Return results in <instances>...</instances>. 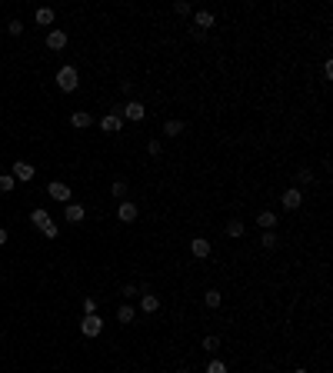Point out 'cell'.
I'll list each match as a JSON object with an SVG mask.
<instances>
[{"mask_svg": "<svg viewBox=\"0 0 333 373\" xmlns=\"http://www.w3.org/2000/svg\"><path fill=\"white\" fill-rule=\"evenodd\" d=\"M110 193L117 197V203H120V200H127V184H123V180H113V184H110Z\"/></svg>", "mask_w": 333, "mask_h": 373, "instance_id": "23", "label": "cell"}, {"mask_svg": "<svg viewBox=\"0 0 333 373\" xmlns=\"http://www.w3.org/2000/svg\"><path fill=\"white\" fill-rule=\"evenodd\" d=\"M203 303H207V310H217L223 303V293L220 290H207V296H203Z\"/></svg>", "mask_w": 333, "mask_h": 373, "instance_id": "20", "label": "cell"}, {"mask_svg": "<svg viewBox=\"0 0 333 373\" xmlns=\"http://www.w3.org/2000/svg\"><path fill=\"white\" fill-rule=\"evenodd\" d=\"M293 373H310V370H307V367H297V370H293Z\"/></svg>", "mask_w": 333, "mask_h": 373, "instance_id": "35", "label": "cell"}, {"mask_svg": "<svg viewBox=\"0 0 333 373\" xmlns=\"http://www.w3.org/2000/svg\"><path fill=\"white\" fill-rule=\"evenodd\" d=\"M47 193H50L54 200H60V203H70V200H74V190H70L67 184H60V180H54V184L47 186Z\"/></svg>", "mask_w": 333, "mask_h": 373, "instance_id": "8", "label": "cell"}, {"mask_svg": "<svg viewBox=\"0 0 333 373\" xmlns=\"http://www.w3.org/2000/svg\"><path fill=\"white\" fill-rule=\"evenodd\" d=\"M140 310H144V313H157V310H160V296L157 293H140Z\"/></svg>", "mask_w": 333, "mask_h": 373, "instance_id": "14", "label": "cell"}, {"mask_svg": "<svg viewBox=\"0 0 333 373\" xmlns=\"http://www.w3.org/2000/svg\"><path fill=\"white\" fill-rule=\"evenodd\" d=\"M203 350L217 353V350H220V337H213V333H210V337H203Z\"/></svg>", "mask_w": 333, "mask_h": 373, "instance_id": "26", "label": "cell"}, {"mask_svg": "<svg viewBox=\"0 0 333 373\" xmlns=\"http://www.w3.org/2000/svg\"><path fill=\"white\" fill-rule=\"evenodd\" d=\"M87 313H97V300H93V296L83 300V317H87Z\"/></svg>", "mask_w": 333, "mask_h": 373, "instance_id": "32", "label": "cell"}, {"mask_svg": "<svg viewBox=\"0 0 333 373\" xmlns=\"http://www.w3.org/2000/svg\"><path fill=\"white\" fill-rule=\"evenodd\" d=\"M67 47V33L64 30H47V50H64Z\"/></svg>", "mask_w": 333, "mask_h": 373, "instance_id": "11", "label": "cell"}, {"mask_svg": "<svg viewBox=\"0 0 333 373\" xmlns=\"http://www.w3.org/2000/svg\"><path fill=\"white\" fill-rule=\"evenodd\" d=\"M207 373H230V370H227V363L223 360H210L207 363Z\"/></svg>", "mask_w": 333, "mask_h": 373, "instance_id": "27", "label": "cell"}, {"mask_svg": "<svg viewBox=\"0 0 333 373\" xmlns=\"http://www.w3.org/2000/svg\"><path fill=\"white\" fill-rule=\"evenodd\" d=\"M120 127H123V120L117 117V113H107V117H100V130H103V133H120Z\"/></svg>", "mask_w": 333, "mask_h": 373, "instance_id": "12", "label": "cell"}, {"mask_svg": "<svg viewBox=\"0 0 333 373\" xmlns=\"http://www.w3.org/2000/svg\"><path fill=\"white\" fill-rule=\"evenodd\" d=\"M113 113H117L120 120L140 123V120H144V117H147V107H144V103H140V100H127V103H123V107H117V110H113Z\"/></svg>", "mask_w": 333, "mask_h": 373, "instance_id": "1", "label": "cell"}, {"mask_svg": "<svg viewBox=\"0 0 333 373\" xmlns=\"http://www.w3.org/2000/svg\"><path fill=\"white\" fill-rule=\"evenodd\" d=\"M7 33H10V37H20V33H23V23H20V20H10V23H7Z\"/></svg>", "mask_w": 333, "mask_h": 373, "instance_id": "31", "label": "cell"}, {"mask_svg": "<svg viewBox=\"0 0 333 373\" xmlns=\"http://www.w3.org/2000/svg\"><path fill=\"white\" fill-rule=\"evenodd\" d=\"M54 17H57V13L50 10V7H40V10L33 13V20L40 23V27H50V23H54Z\"/></svg>", "mask_w": 333, "mask_h": 373, "instance_id": "17", "label": "cell"}, {"mask_svg": "<svg viewBox=\"0 0 333 373\" xmlns=\"http://www.w3.org/2000/svg\"><path fill=\"white\" fill-rule=\"evenodd\" d=\"M193 23H197V30H203V27L210 30L213 23H217V17H213L210 10H193Z\"/></svg>", "mask_w": 333, "mask_h": 373, "instance_id": "13", "label": "cell"}, {"mask_svg": "<svg viewBox=\"0 0 333 373\" xmlns=\"http://www.w3.org/2000/svg\"><path fill=\"white\" fill-rule=\"evenodd\" d=\"M80 333H83V337H100V333H103V320H100V313H87V317L80 320Z\"/></svg>", "mask_w": 333, "mask_h": 373, "instance_id": "5", "label": "cell"}, {"mask_svg": "<svg viewBox=\"0 0 333 373\" xmlns=\"http://www.w3.org/2000/svg\"><path fill=\"white\" fill-rule=\"evenodd\" d=\"M173 13H177V17H193V7H190L187 0H177V3H173Z\"/></svg>", "mask_w": 333, "mask_h": 373, "instance_id": "24", "label": "cell"}, {"mask_svg": "<svg viewBox=\"0 0 333 373\" xmlns=\"http://www.w3.org/2000/svg\"><path fill=\"white\" fill-rule=\"evenodd\" d=\"M90 123H93V113H90V110H74V113H70V127H77V130H87Z\"/></svg>", "mask_w": 333, "mask_h": 373, "instance_id": "10", "label": "cell"}, {"mask_svg": "<svg viewBox=\"0 0 333 373\" xmlns=\"http://www.w3.org/2000/svg\"><path fill=\"white\" fill-rule=\"evenodd\" d=\"M30 223L37 227V230H44L47 223H50V213H47L44 207H37V210H30Z\"/></svg>", "mask_w": 333, "mask_h": 373, "instance_id": "15", "label": "cell"}, {"mask_svg": "<svg viewBox=\"0 0 333 373\" xmlns=\"http://www.w3.org/2000/svg\"><path fill=\"white\" fill-rule=\"evenodd\" d=\"M133 317H137V310H133L130 303H120V307H117V320H120L123 327H127V323H130Z\"/></svg>", "mask_w": 333, "mask_h": 373, "instance_id": "19", "label": "cell"}, {"mask_svg": "<svg viewBox=\"0 0 333 373\" xmlns=\"http://www.w3.org/2000/svg\"><path fill=\"white\" fill-rule=\"evenodd\" d=\"M147 154L160 157V154H164V143H160V140H147Z\"/></svg>", "mask_w": 333, "mask_h": 373, "instance_id": "28", "label": "cell"}, {"mask_svg": "<svg viewBox=\"0 0 333 373\" xmlns=\"http://www.w3.org/2000/svg\"><path fill=\"white\" fill-rule=\"evenodd\" d=\"M310 180H313V170L310 167H300L297 170V184H310Z\"/></svg>", "mask_w": 333, "mask_h": 373, "instance_id": "29", "label": "cell"}, {"mask_svg": "<svg viewBox=\"0 0 333 373\" xmlns=\"http://www.w3.org/2000/svg\"><path fill=\"white\" fill-rule=\"evenodd\" d=\"M260 243H263V250H277V243H280L277 230H263V237H260Z\"/></svg>", "mask_w": 333, "mask_h": 373, "instance_id": "21", "label": "cell"}, {"mask_svg": "<svg viewBox=\"0 0 333 373\" xmlns=\"http://www.w3.org/2000/svg\"><path fill=\"white\" fill-rule=\"evenodd\" d=\"M177 373H190V370H177Z\"/></svg>", "mask_w": 333, "mask_h": 373, "instance_id": "36", "label": "cell"}, {"mask_svg": "<svg viewBox=\"0 0 333 373\" xmlns=\"http://www.w3.org/2000/svg\"><path fill=\"white\" fill-rule=\"evenodd\" d=\"M40 233H44L47 240H57V233H60V227H57L54 220H50V223H47V227H44V230H40Z\"/></svg>", "mask_w": 333, "mask_h": 373, "instance_id": "30", "label": "cell"}, {"mask_svg": "<svg viewBox=\"0 0 333 373\" xmlns=\"http://www.w3.org/2000/svg\"><path fill=\"white\" fill-rule=\"evenodd\" d=\"M164 133H166V137H180V133H183V120H166L164 123Z\"/></svg>", "mask_w": 333, "mask_h": 373, "instance_id": "22", "label": "cell"}, {"mask_svg": "<svg viewBox=\"0 0 333 373\" xmlns=\"http://www.w3.org/2000/svg\"><path fill=\"white\" fill-rule=\"evenodd\" d=\"M33 174H37V167H33L30 160H13V167H10V177H13V180H20V184H30Z\"/></svg>", "mask_w": 333, "mask_h": 373, "instance_id": "3", "label": "cell"}, {"mask_svg": "<svg viewBox=\"0 0 333 373\" xmlns=\"http://www.w3.org/2000/svg\"><path fill=\"white\" fill-rule=\"evenodd\" d=\"M13 186H17V180H13L10 174H0V193H10Z\"/></svg>", "mask_w": 333, "mask_h": 373, "instance_id": "25", "label": "cell"}, {"mask_svg": "<svg viewBox=\"0 0 333 373\" xmlns=\"http://www.w3.org/2000/svg\"><path fill=\"white\" fill-rule=\"evenodd\" d=\"M57 87L64 90V93H74V90L80 87V77H77V67H60V70H57Z\"/></svg>", "mask_w": 333, "mask_h": 373, "instance_id": "2", "label": "cell"}, {"mask_svg": "<svg viewBox=\"0 0 333 373\" xmlns=\"http://www.w3.org/2000/svg\"><path fill=\"white\" fill-rule=\"evenodd\" d=\"M244 233H247L244 220H237V217H233L230 223H227V237H230V240H240V237H244Z\"/></svg>", "mask_w": 333, "mask_h": 373, "instance_id": "16", "label": "cell"}, {"mask_svg": "<svg viewBox=\"0 0 333 373\" xmlns=\"http://www.w3.org/2000/svg\"><path fill=\"white\" fill-rule=\"evenodd\" d=\"M83 217H87V207L77 203V200H70V203L64 207V220L67 223H83Z\"/></svg>", "mask_w": 333, "mask_h": 373, "instance_id": "6", "label": "cell"}, {"mask_svg": "<svg viewBox=\"0 0 333 373\" xmlns=\"http://www.w3.org/2000/svg\"><path fill=\"white\" fill-rule=\"evenodd\" d=\"M256 223H260L263 230H273V227H277V213H270V210H263V213H256Z\"/></svg>", "mask_w": 333, "mask_h": 373, "instance_id": "18", "label": "cell"}, {"mask_svg": "<svg viewBox=\"0 0 333 373\" xmlns=\"http://www.w3.org/2000/svg\"><path fill=\"white\" fill-rule=\"evenodd\" d=\"M280 207H283V210H300V207H303V193H300V186H287V190L280 193Z\"/></svg>", "mask_w": 333, "mask_h": 373, "instance_id": "4", "label": "cell"}, {"mask_svg": "<svg viewBox=\"0 0 333 373\" xmlns=\"http://www.w3.org/2000/svg\"><path fill=\"white\" fill-rule=\"evenodd\" d=\"M210 240H203V237H193V240H190V253H193V257H197V260H207V257H210Z\"/></svg>", "mask_w": 333, "mask_h": 373, "instance_id": "9", "label": "cell"}, {"mask_svg": "<svg viewBox=\"0 0 333 373\" xmlns=\"http://www.w3.org/2000/svg\"><path fill=\"white\" fill-rule=\"evenodd\" d=\"M137 213H140V210H137L133 200H120V203H117V220H120V223H133Z\"/></svg>", "mask_w": 333, "mask_h": 373, "instance_id": "7", "label": "cell"}, {"mask_svg": "<svg viewBox=\"0 0 333 373\" xmlns=\"http://www.w3.org/2000/svg\"><path fill=\"white\" fill-rule=\"evenodd\" d=\"M137 293H140V290H137L133 283H127V286H123V296H127V300H130V296H137Z\"/></svg>", "mask_w": 333, "mask_h": 373, "instance_id": "33", "label": "cell"}, {"mask_svg": "<svg viewBox=\"0 0 333 373\" xmlns=\"http://www.w3.org/2000/svg\"><path fill=\"white\" fill-rule=\"evenodd\" d=\"M10 240V237H7V230H3V227H0V247H3V243Z\"/></svg>", "mask_w": 333, "mask_h": 373, "instance_id": "34", "label": "cell"}]
</instances>
